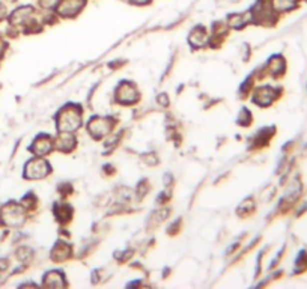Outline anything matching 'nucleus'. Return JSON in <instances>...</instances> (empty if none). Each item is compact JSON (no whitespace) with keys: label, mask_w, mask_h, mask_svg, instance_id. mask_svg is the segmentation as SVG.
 Segmentation results:
<instances>
[{"label":"nucleus","mask_w":307,"mask_h":289,"mask_svg":"<svg viewBox=\"0 0 307 289\" xmlns=\"http://www.w3.org/2000/svg\"><path fill=\"white\" fill-rule=\"evenodd\" d=\"M80 125V116L77 112L71 110L70 113L68 112H64L62 116H61V122H59V127L62 131H73L76 130L77 127Z\"/></svg>","instance_id":"obj_1"},{"label":"nucleus","mask_w":307,"mask_h":289,"mask_svg":"<svg viewBox=\"0 0 307 289\" xmlns=\"http://www.w3.org/2000/svg\"><path fill=\"white\" fill-rule=\"evenodd\" d=\"M2 217H4L5 223L11 224V226L20 224L23 221V214L17 206H7L2 212Z\"/></svg>","instance_id":"obj_2"},{"label":"nucleus","mask_w":307,"mask_h":289,"mask_svg":"<svg viewBox=\"0 0 307 289\" xmlns=\"http://www.w3.org/2000/svg\"><path fill=\"white\" fill-rule=\"evenodd\" d=\"M47 173V164L44 161H31L26 167V175L29 178H43Z\"/></svg>","instance_id":"obj_3"}]
</instances>
